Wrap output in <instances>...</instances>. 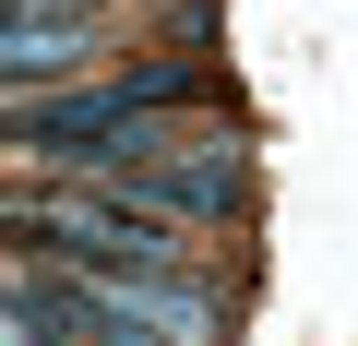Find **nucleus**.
<instances>
[{
    "instance_id": "20e7f679",
    "label": "nucleus",
    "mask_w": 358,
    "mask_h": 346,
    "mask_svg": "<svg viewBox=\"0 0 358 346\" xmlns=\"http://www.w3.org/2000/svg\"><path fill=\"white\" fill-rule=\"evenodd\" d=\"M0 346H36V322H24V310H13V298H0Z\"/></svg>"
},
{
    "instance_id": "7ed1b4c3",
    "label": "nucleus",
    "mask_w": 358,
    "mask_h": 346,
    "mask_svg": "<svg viewBox=\"0 0 358 346\" xmlns=\"http://www.w3.org/2000/svg\"><path fill=\"white\" fill-rule=\"evenodd\" d=\"M155 192V203H203V215H227L239 203V155H192V167H120V192Z\"/></svg>"
},
{
    "instance_id": "f03ea898",
    "label": "nucleus",
    "mask_w": 358,
    "mask_h": 346,
    "mask_svg": "<svg viewBox=\"0 0 358 346\" xmlns=\"http://www.w3.org/2000/svg\"><path fill=\"white\" fill-rule=\"evenodd\" d=\"M72 60H96L84 13H72V24H0V84H48V72H72Z\"/></svg>"
},
{
    "instance_id": "f257e3e1",
    "label": "nucleus",
    "mask_w": 358,
    "mask_h": 346,
    "mask_svg": "<svg viewBox=\"0 0 358 346\" xmlns=\"http://www.w3.org/2000/svg\"><path fill=\"white\" fill-rule=\"evenodd\" d=\"M24 227H36V239H72L84 263H143V275L167 263V227H143L131 203H84V192H60V203H36Z\"/></svg>"
}]
</instances>
